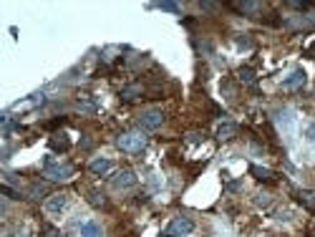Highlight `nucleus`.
Segmentation results:
<instances>
[{
    "mask_svg": "<svg viewBox=\"0 0 315 237\" xmlns=\"http://www.w3.org/2000/svg\"><path fill=\"white\" fill-rule=\"evenodd\" d=\"M144 94V86L142 84H132V86H126L124 91H121V98L124 101H134L136 96H142Z\"/></svg>",
    "mask_w": 315,
    "mask_h": 237,
    "instance_id": "obj_13",
    "label": "nucleus"
},
{
    "mask_svg": "<svg viewBox=\"0 0 315 237\" xmlns=\"http://www.w3.org/2000/svg\"><path fill=\"white\" fill-rule=\"evenodd\" d=\"M10 129H13V118H10V114H3V136H8Z\"/></svg>",
    "mask_w": 315,
    "mask_h": 237,
    "instance_id": "obj_19",
    "label": "nucleus"
},
{
    "mask_svg": "<svg viewBox=\"0 0 315 237\" xmlns=\"http://www.w3.org/2000/svg\"><path fill=\"white\" fill-rule=\"evenodd\" d=\"M237 78H240V84H247V86H255L258 84V74L252 71V68H240Z\"/></svg>",
    "mask_w": 315,
    "mask_h": 237,
    "instance_id": "obj_14",
    "label": "nucleus"
},
{
    "mask_svg": "<svg viewBox=\"0 0 315 237\" xmlns=\"http://www.w3.org/2000/svg\"><path fill=\"white\" fill-rule=\"evenodd\" d=\"M88 202H91L94 207H106V197H104L101 192H88Z\"/></svg>",
    "mask_w": 315,
    "mask_h": 237,
    "instance_id": "obj_18",
    "label": "nucleus"
},
{
    "mask_svg": "<svg viewBox=\"0 0 315 237\" xmlns=\"http://www.w3.org/2000/svg\"><path fill=\"white\" fill-rule=\"evenodd\" d=\"M305 139H308V142H315V122L308 124V129H305Z\"/></svg>",
    "mask_w": 315,
    "mask_h": 237,
    "instance_id": "obj_23",
    "label": "nucleus"
},
{
    "mask_svg": "<svg viewBox=\"0 0 315 237\" xmlns=\"http://www.w3.org/2000/svg\"><path fill=\"white\" fill-rule=\"evenodd\" d=\"M68 146H71V142H68L66 136H60V134L50 139V149H56V152H66Z\"/></svg>",
    "mask_w": 315,
    "mask_h": 237,
    "instance_id": "obj_17",
    "label": "nucleus"
},
{
    "mask_svg": "<svg viewBox=\"0 0 315 237\" xmlns=\"http://www.w3.org/2000/svg\"><path fill=\"white\" fill-rule=\"evenodd\" d=\"M159 8L166 13H179V3H159Z\"/></svg>",
    "mask_w": 315,
    "mask_h": 237,
    "instance_id": "obj_20",
    "label": "nucleus"
},
{
    "mask_svg": "<svg viewBox=\"0 0 315 237\" xmlns=\"http://www.w3.org/2000/svg\"><path fill=\"white\" fill-rule=\"evenodd\" d=\"M298 202H300V204H305V207H310V210H315V192L300 190V192H298Z\"/></svg>",
    "mask_w": 315,
    "mask_h": 237,
    "instance_id": "obj_16",
    "label": "nucleus"
},
{
    "mask_svg": "<svg viewBox=\"0 0 315 237\" xmlns=\"http://www.w3.org/2000/svg\"><path fill=\"white\" fill-rule=\"evenodd\" d=\"M186 142H189V144H200V142H202V134H200V132L186 134Z\"/></svg>",
    "mask_w": 315,
    "mask_h": 237,
    "instance_id": "obj_24",
    "label": "nucleus"
},
{
    "mask_svg": "<svg viewBox=\"0 0 315 237\" xmlns=\"http://www.w3.org/2000/svg\"><path fill=\"white\" fill-rule=\"evenodd\" d=\"M305 78H308V76H305V71H302V68H295V71H292V74L282 81V88H288V91L302 88V86H305Z\"/></svg>",
    "mask_w": 315,
    "mask_h": 237,
    "instance_id": "obj_6",
    "label": "nucleus"
},
{
    "mask_svg": "<svg viewBox=\"0 0 315 237\" xmlns=\"http://www.w3.org/2000/svg\"><path fill=\"white\" fill-rule=\"evenodd\" d=\"M250 174L255 176L258 182H275V172L272 169H265V166H258V164L250 166Z\"/></svg>",
    "mask_w": 315,
    "mask_h": 237,
    "instance_id": "obj_10",
    "label": "nucleus"
},
{
    "mask_svg": "<svg viewBox=\"0 0 315 237\" xmlns=\"http://www.w3.org/2000/svg\"><path fill=\"white\" fill-rule=\"evenodd\" d=\"M116 146L126 154H139L146 149V136L142 134H118L116 136Z\"/></svg>",
    "mask_w": 315,
    "mask_h": 237,
    "instance_id": "obj_2",
    "label": "nucleus"
},
{
    "mask_svg": "<svg viewBox=\"0 0 315 237\" xmlns=\"http://www.w3.org/2000/svg\"><path fill=\"white\" fill-rule=\"evenodd\" d=\"M162 124H164V114H162L159 108H152V111L142 114V126H144V129L154 132V129H159Z\"/></svg>",
    "mask_w": 315,
    "mask_h": 237,
    "instance_id": "obj_5",
    "label": "nucleus"
},
{
    "mask_svg": "<svg viewBox=\"0 0 315 237\" xmlns=\"http://www.w3.org/2000/svg\"><path fill=\"white\" fill-rule=\"evenodd\" d=\"M278 122L282 124V129H285L288 134H292V129H295V116H292L290 111H280V116H278Z\"/></svg>",
    "mask_w": 315,
    "mask_h": 237,
    "instance_id": "obj_15",
    "label": "nucleus"
},
{
    "mask_svg": "<svg viewBox=\"0 0 315 237\" xmlns=\"http://www.w3.org/2000/svg\"><path fill=\"white\" fill-rule=\"evenodd\" d=\"M232 10L242 13V16H255L262 10V3H255V0H247V3H230Z\"/></svg>",
    "mask_w": 315,
    "mask_h": 237,
    "instance_id": "obj_9",
    "label": "nucleus"
},
{
    "mask_svg": "<svg viewBox=\"0 0 315 237\" xmlns=\"http://www.w3.org/2000/svg\"><path fill=\"white\" fill-rule=\"evenodd\" d=\"M30 194H33V197H36V200H40V197H43V194H46V187H40V184H36V187H33V190H30Z\"/></svg>",
    "mask_w": 315,
    "mask_h": 237,
    "instance_id": "obj_25",
    "label": "nucleus"
},
{
    "mask_svg": "<svg viewBox=\"0 0 315 237\" xmlns=\"http://www.w3.org/2000/svg\"><path fill=\"white\" fill-rule=\"evenodd\" d=\"M78 108L81 111H96V104L94 101H78Z\"/></svg>",
    "mask_w": 315,
    "mask_h": 237,
    "instance_id": "obj_21",
    "label": "nucleus"
},
{
    "mask_svg": "<svg viewBox=\"0 0 315 237\" xmlns=\"http://www.w3.org/2000/svg\"><path fill=\"white\" fill-rule=\"evenodd\" d=\"M237 132H240V126H237L234 122H222V124L217 126V139H220V142H230V139L237 136Z\"/></svg>",
    "mask_w": 315,
    "mask_h": 237,
    "instance_id": "obj_8",
    "label": "nucleus"
},
{
    "mask_svg": "<svg viewBox=\"0 0 315 237\" xmlns=\"http://www.w3.org/2000/svg\"><path fill=\"white\" fill-rule=\"evenodd\" d=\"M3 194H8L10 200H20V192H16V190H10L8 184H3Z\"/></svg>",
    "mask_w": 315,
    "mask_h": 237,
    "instance_id": "obj_22",
    "label": "nucleus"
},
{
    "mask_svg": "<svg viewBox=\"0 0 315 237\" xmlns=\"http://www.w3.org/2000/svg\"><path fill=\"white\" fill-rule=\"evenodd\" d=\"M200 8H202V10H214L217 6H214V3H200Z\"/></svg>",
    "mask_w": 315,
    "mask_h": 237,
    "instance_id": "obj_27",
    "label": "nucleus"
},
{
    "mask_svg": "<svg viewBox=\"0 0 315 237\" xmlns=\"http://www.w3.org/2000/svg\"><path fill=\"white\" fill-rule=\"evenodd\" d=\"M88 169H91L94 174H98V176H106V174L114 169V162H111V159H94V162L88 164Z\"/></svg>",
    "mask_w": 315,
    "mask_h": 237,
    "instance_id": "obj_11",
    "label": "nucleus"
},
{
    "mask_svg": "<svg viewBox=\"0 0 315 237\" xmlns=\"http://www.w3.org/2000/svg\"><path fill=\"white\" fill-rule=\"evenodd\" d=\"M111 184L116 187V190H132L134 184H136V174H134V169H121L114 180H111Z\"/></svg>",
    "mask_w": 315,
    "mask_h": 237,
    "instance_id": "obj_4",
    "label": "nucleus"
},
{
    "mask_svg": "<svg viewBox=\"0 0 315 237\" xmlns=\"http://www.w3.org/2000/svg\"><path fill=\"white\" fill-rule=\"evenodd\" d=\"M66 204H68V197L66 194H53L50 200H46V212L48 214H58V212L66 210Z\"/></svg>",
    "mask_w": 315,
    "mask_h": 237,
    "instance_id": "obj_7",
    "label": "nucleus"
},
{
    "mask_svg": "<svg viewBox=\"0 0 315 237\" xmlns=\"http://www.w3.org/2000/svg\"><path fill=\"white\" fill-rule=\"evenodd\" d=\"M255 202L265 207V204H270V194H258V200H255Z\"/></svg>",
    "mask_w": 315,
    "mask_h": 237,
    "instance_id": "obj_26",
    "label": "nucleus"
},
{
    "mask_svg": "<svg viewBox=\"0 0 315 237\" xmlns=\"http://www.w3.org/2000/svg\"><path fill=\"white\" fill-rule=\"evenodd\" d=\"M43 176H46V180H50V182H68L71 176H74V164L46 159L43 162Z\"/></svg>",
    "mask_w": 315,
    "mask_h": 237,
    "instance_id": "obj_1",
    "label": "nucleus"
},
{
    "mask_svg": "<svg viewBox=\"0 0 315 237\" xmlns=\"http://www.w3.org/2000/svg\"><path fill=\"white\" fill-rule=\"evenodd\" d=\"M78 234L81 237H104V230H101L98 222H84L78 227Z\"/></svg>",
    "mask_w": 315,
    "mask_h": 237,
    "instance_id": "obj_12",
    "label": "nucleus"
},
{
    "mask_svg": "<svg viewBox=\"0 0 315 237\" xmlns=\"http://www.w3.org/2000/svg\"><path fill=\"white\" fill-rule=\"evenodd\" d=\"M192 230H194V220L192 217H176V220L169 222L166 237H186Z\"/></svg>",
    "mask_w": 315,
    "mask_h": 237,
    "instance_id": "obj_3",
    "label": "nucleus"
}]
</instances>
